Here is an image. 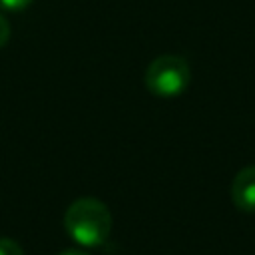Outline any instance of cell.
<instances>
[{
	"mask_svg": "<svg viewBox=\"0 0 255 255\" xmlns=\"http://www.w3.org/2000/svg\"><path fill=\"white\" fill-rule=\"evenodd\" d=\"M58 255H90L86 249H78V247H72V249H64L60 251Z\"/></svg>",
	"mask_w": 255,
	"mask_h": 255,
	"instance_id": "52a82bcc",
	"label": "cell"
},
{
	"mask_svg": "<svg viewBox=\"0 0 255 255\" xmlns=\"http://www.w3.org/2000/svg\"><path fill=\"white\" fill-rule=\"evenodd\" d=\"M191 82V70L185 58L175 54H161L153 58L143 74L145 88L157 98H177Z\"/></svg>",
	"mask_w": 255,
	"mask_h": 255,
	"instance_id": "7a4b0ae2",
	"label": "cell"
},
{
	"mask_svg": "<svg viewBox=\"0 0 255 255\" xmlns=\"http://www.w3.org/2000/svg\"><path fill=\"white\" fill-rule=\"evenodd\" d=\"M32 2L34 0H0V12H20Z\"/></svg>",
	"mask_w": 255,
	"mask_h": 255,
	"instance_id": "5b68a950",
	"label": "cell"
},
{
	"mask_svg": "<svg viewBox=\"0 0 255 255\" xmlns=\"http://www.w3.org/2000/svg\"><path fill=\"white\" fill-rule=\"evenodd\" d=\"M231 201L239 211L255 213V165L237 171L231 181Z\"/></svg>",
	"mask_w": 255,
	"mask_h": 255,
	"instance_id": "3957f363",
	"label": "cell"
},
{
	"mask_svg": "<svg viewBox=\"0 0 255 255\" xmlns=\"http://www.w3.org/2000/svg\"><path fill=\"white\" fill-rule=\"evenodd\" d=\"M64 229L78 245L98 247L112 231V213L104 201L96 197H80L68 205L64 213Z\"/></svg>",
	"mask_w": 255,
	"mask_h": 255,
	"instance_id": "6da1fadb",
	"label": "cell"
},
{
	"mask_svg": "<svg viewBox=\"0 0 255 255\" xmlns=\"http://www.w3.org/2000/svg\"><path fill=\"white\" fill-rule=\"evenodd\" d=\"M0 255H24V249L18 241L10 237H0Z\"/></svg>",
	"mask_w": 255,
	"mask_h": 255,
	"instance_id": "277c9868",
	"label": "cell"
},
{
	"mask_svg": "<svg viewBox=\"0 0 255 255\" xmlns=\"http://www.w3.org/2000/svg\"><path fill=\"white\" fill-rule=\"evenodd\" d=\"M10 36H12V26H10L8 18L0 12V50L10 42Z\"/></svg>",
	"mask_w": 255,
	"mask_h": 255,
	"instance_id": "8992f818",
	"label": "cell"
}]
</instances>
